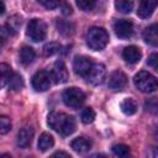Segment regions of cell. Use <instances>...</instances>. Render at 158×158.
Here are the masks:
<instances>
[{
  "label": "cell",
  "instance_id": "obj_1",
  "mask_svg": "<svg viewBox=\"0 0 158 158\" xmlns=\"http://www.w3.org/2000/svg\"><path fill=\"white\" fill-rule=\"evenodd\" d=\"M47 123L51 128H53L56 132H58L63 137L72 135L75 130L74 117L70 115H67L64 112H57V111L51 112L48 115Z\"/></svg>",
  "mask_w": 158,
  "mask_h": 158
},
{
  "label": "cell",
  "instance_id": "obj_2",
  "mask_svg": "<svg viewBox=\"0 0 158 158\" xmlns=\"http://www.w3.org/2000/svg\"><path fill=\"white\" fill-rule=\"evenodd\" d=\"M109 43V33L102 27H91L86 33V44L93 51H101Z\"/></svg>",
  "mask_w": 158,
  "mask_h": 158
},
{
  "label": "cell",
  "instance_id": "obj_3",
  "mask_svg": "<svg viewBox=\"0 0 158 158\" xmlns=\"http://www.w3.org/2000/svg\"><path fill=\"white\" fill-rule=\"evenodd\" d=\"M133 83L142 93H153L158 89V79L146 70L138 72L133 78Z\"/></svg>",
  "mask_w": 158,
  "mask_h": 158
},
{
  "label": "cell",
  "instance_id": "obj_4",
  "mask_svg": "<svg viewBox=\"0 0 158 158\" xmlns=\"http://www.w3.org/2000/svg\"><path fill=\"white\" fill-rule=\"evenodd\" d=\"M26 35L33 42L43 41L47 35V26L44 21H42L41 19H32L27 25Z\"/></svg>",
  "mask_w": 158,
  "mask_h": 158
},
{
  "label": "cell",
  "instance_id": "obj_5",
  "mask_svg": "<svg viewBox=\"0 0 158 158\" xmlns=\"http://www.w3.org/2000/svg\"><path fill=\"white\" fill-rule=\"evenodd\" d=\"M63 102L69 107H79L85 101V94L78 88H68L62 94Z\"/></svg>",
  "mask_w": 158,
  "mask_h": 158
},
{
  "label": "cell",
  "instance_id": "obj_6",
  "mask_svg": "<svg viewBox=\"0 0 158 158\" xmlns=\"http://www.w3.org/2000/svg\"><path fill=\"white\" fill-rule=\"evenodd\" d=\"M114 31L116 33V36L121 40H128L132 37L135 27H133V22L131 20L127 19H120L116 20L114 22Z\"/></svg>",
  "mask_w": 158,
  "mask_h": 158
},
{
  "label": "cell",
  "instance_id": "obj_7",
  "mask_svg": "<svg viewBox=\"0 0 158 158\" xmlns=\"http://www.w3.org/2000/svg\"><path fill=\"white\" fill-rule=\"evenodd\" d=\"M52 74L47 70H40L32 77V86L36 91H46L52 84Z\"/></svg>",
  "mask_w": 158,
  "mask_h": 158
},
{
  "label": "cell",
  "instance_id": "obj_8",
  "mask_svg": "<svg viewBox=\"0 0 158 158\" xmlns=\"http://www.w3.org/2000/svg\"><path fill=\"white\" fill-rule=\"evenodd\" d=\"M93 60L85 56H77L73 60V70L77 75L86 77L93 67Z\"/></svg>",
  "mask_w": 158,
  "mask_h": 158
},
{
  "label": "cell",
  "instance_id": "obj_9",
  "mask_svg": "<svg viewBox=\"0 0 158 158\" xmlns=\"http://www.w3.org/2000/svg\"><path fill=\"white\" fill-rule=\"evenodd\" d=\"M105 75H106V69L105 65L101 63H94L90 72L88 73V75L85 77L86 80L93 84V85H100L104 83L105 80Z\"/></svg>",
  "mask_w": 158,
  "mask_h": 158
},
{
  "label": "cell",
  "instance_id": "obj_10",
  "mask_svg": "<svg viewBox=\"0 0 158 158\" xmlns=\"http://www.w3.org/2000/svg\"><path fill=\"white\" fill-rule=\"evenodd\" d=\"M33 136H35V131L32 127H30V126L22 127L17 133V138H16L17 146L20 148H27L32 143Z\"/></svg>",
  "mask_w": 158,
  "mask_h": 158
},
{
  "label": "cell",
  "instance_id": "obj_11",
  "mask_svg": "<svg viewBox=\"0 0 158 158\" xmlns=\"http://www.w3.org/2000/svg\"><path fill=\"white\" fill-rule=\"evenodd\" d=\"M126 84H127V77L121 70H116L109 77L107 85L111 90H121L125 88Z\"/></svg>",
  "mask_w": 158,
  "mask_h": 158
},
{
  "label": "cell",
  "instance_id": "obj_12",
  "mask_svg": "<svg viewBox=\"0 0 158 158\" xmlns=\"http://www.w3.org/2000/svg\"><path fill=\"white\" fill-rule=\"evenodd\" d=\"M51 74L56 83H65L68 80V70H67L65 64L62 60H57L54 63Z\"/></svg>",
  "mask_w": 158,
  "mask_h": 158
},
{
  "label": "cell",
  "instance_id": "obj_13",
  "mask_svg": "<svg viewBox=\"0 0 158 158\" xmlns=\"http://www.w3.org/2000/svg\"><path fill=\"white\" fill-rule=\"evenodd\" d=\"M158 6V0H141L137 15L141 19H148Z\"/></svg>",
  "mask_w": 158,
  "mask_h": 158
},
{
  "label": "cell",
  "instance_id": "obj_14",
  "mask_svg": "<svg viewBox=\"0 0 158 158\" xmlns=\"http://www.w3.org/2000/svg\"><path fill=\"white\" fill-rule=\"evenodd\" d=\"M142 57V53H141V49L136 46H128V47H125L123 51H122V58L130 63V64H135L137 62H139Z\"/></svg>",
  "mask_w": 158,
  "mask_h": 158
},
{
  "label": "cell",
  "instance_id": "obj_15",
  "mask_svg": "<svg viewBox=\"0 0 158 158\" xmlns=\"http://www.w3.org/2000/svg\"><path fill=\"white\" fill-rule=\"evenodd\" d=\"M143 40L151 46H158V23H152L143 31Z\"/></svg>",
  "mask_w": 158,
  "mask_h": 158
},
{
  "label": "cell",
  "instance_id": "obj_16",
  "mask_svg": "<svg viewBox=\"0 0 158 158\" xmlns=\"http://www.w3.org/2000/svg\"><path fill=\"white\" fill-rule=\"evenodd\" d=\"M70 147L73 148V151H75L78 153H84V152H86V151L90 149L91 143L85 137H78V138H74L72 141Z\"/></svg>",
  "mask_w": 158,
  "mask_h": 158
},
{
  "label": "cell",
  "instance_id": "obj_17",
  "mask_svg": "<svg viewBox=\"0 0 158 158\" xmlns=\"http://www.w3.org/2000/svg\"><path fill=\"white\" fill-rule=\"evenodd\" d=\"M36 57V53L33 51V48L28 47V46H25L21 48L20 51V62L23 64V65H30L33 59Z\"/></svg>",
  "mask_w": 158,
  "mask_h": 158
},
{
  "label": "cell",
  "instance_id": "obj_18",
  "mask_svg": "<svg viewBox=\"0 0 158 158\" xmlns=\"http://www.w3.org/2000/svg\"><path fill=\"white\" fill-rule=\"evenodd\" d=\"M53 144H54V138H53L52 135L44 132V133H42V135L40 136V138H38V144H37L40 151L46 152V151H48L49 148H52Z\"/></svg>",
  "mask_w": 158,
  "mask_h": 158
},
{
  "label": "cell",
  "instance_id": "obj_19",
  "mask_svg": "<svg viewBox=\"0 0 158 158\" xmlns=\"http://www.w3.org/2000/svg\"><path fill=\"white\" fill-rule=\"evenodd\" d=\"M135 0H115V7L122 14H130L133 10Z\"/></svg>",
  "mask_w": 158,
  "mask_h": 158
},
{
  "label": "cell",
  "instance_id": "obj_20",
  "mask_svg": "<svg viewBox=\"0 0 158 158\" xmlns=\"http://www.w3.org/2000/svg\"><path fill=\"white\" fill-rule=\"evenodd\" d=\"M21 23H22L21 17H19V16H12V17L9 19V21H7V23L4 26V28L9 32V35H15V33L17 32V30L20 28Z\"/></svg>",
  "mask_w": 158,
  "mask_h": 158
},
{
  "label": "cell",
  "instance_id": "obj_21",
  "mask_svg": "<svg viewBox=\"0 0 158 158\" xmlns=\"http://www.w3.org/2000/svg\"><path fill=\"white\" fill-rule=\"evenodd\" d=\"M120 107H121V111H122L125 115H128V116H130V115H133V114L137 111V105H136L135 100L131 99V98L125 99V100L121 102Z\"/></svg>",
  "mask_w": 158,
  "mask_h": 158
},
{
  "label": "cell",
  "instance_id": "obj_22",
  "mask_svg": "<svg viewBox=\"0 0 158 158\" xmlns=\"http://www.w3.org/2000/svg\"><path fill=\"white\" fill-rule=\"evenodd\" d=\"M0 73H1V88H4L6 84H9L10 79L14 75V72L7 64L1 63L0 64Z\"/></svg>",
  "mask_w": 158,
  "mask_h": 158
},
{
  "label": "cell",
  "instance_id": "obj_23",
  "mask_svg": "<svg viewBox=\"0 0 158 158\" xmlns=\"http://www.w3.org/2000/svg\"><path fill=\"white\" fill-rule=\"evenodd\" d=\"M56 26H57L58 32H60L64 36L72 35L73 33V30H74V27H73V25L70 22L64 21V20H59V19L56 21Z\"/></svg>",
  "mask_w": 158,
  "mask_h": 158
},
{
  "label": "cell",
  "instance_id": "obj_24",
  "mask_svg": "<svg viewBox=\"0 0 158 158\" xmlns=\"http://www.w3.org/2000/svg\"><path fill=\"white\" fill-rule=\"evenodd\" d=\"M144 109L152 115H158V98H151L144 102Z\"/></svg>",
  "mask_w": 158,
  "mask_h": 158
},
{
  "label": "cell",
  "instance_id": "obj_25",
  "mask_svg": "<svg viewBox=\"0 0 158 158\" xmlns=\"http://www.w3.org/2000/svg\"><path fill=\"white\" fill-rule=\"evenodd\" d=\"M9 86L11 90H20L22 86H23V80H22V77L20 74H16L14 73L12 78L10 79L9 81Z\"/></svg>",
  "mask_w": 158,
  "mask_h": 158
},
{
  "label": "cell",
  "instance_id": "obj_26",
  "mask_svg": "<svg viewBox=\"0 0 158 158\" xmlns=\"http://www.w3.org/2000/svg\"><path fill=\"white\" fill-rule=\"evenodd\" d=\"M112 153L118 157H126L130 154V147L126 144H122V143L115 144V146H112Z\"/></svg>",
  "mask_w": 158,
  "mask_h": 158
},
{
  "label": "cell",
  "instance_id": "obj_27",
  "mask_svg": "<svg viewBox=\"0 0 158 158\" xmlns=\"http://www.w3.org/2000/svg\"><path fill=\"white\" fill-rule=\"evenodd\" d=\"M80 118H81V121H83L84 123H91V122L94 121V118H95V112H94V110H93L91 107H85V109L81 111V114H80Z\"/></svg>",
  "mask_w": 158,
  "mask_h": 158
},
{
  "label": "cell",
  "instance_id": "obj_28",
  "mask_svg": "<svg viewBox=\"0 0 158 158\" xmlns=\"http://www.w3.org/2000/svg\"><path fill=\"white\" fill-rule=\"evenodd\" d=\"M59 48H60V46L58 44V43H56V42H49V43H47L44 47H43V54L44 56H53V54H56L57 52H59Z\"/></svg>",
  "mask_w": 158,
  "mask_h": 158
},
{
  "label": "cell",
  "instance_id": "obj_29",
  "mask_svg": "<svg viewBox=\"0 0 158 158\" xmlns=\"http://www.w3.org/2000/svg\"><path fill=\"white\" fill-rule=\"evenodd\" d=\"M78 7L83 11H90L94 6H95V2L96 0H75Z\"/></svg>",
  "mask_w": 158,
  "mask_h": 158
},
{
  "label": "cell",
  "instance_id": "obj_30",
  "mask_svg": "<svg viewBox=\"0 0 158 158\" xmlns=\"http://www.w3.org/2000/svg\"><path fill=\"white\" fill-rule=\"evenodd\" d=\"M47 10H54V9H58L60 7V4H62V0H38Z\"/></svg>",
  "mask_w": 158,
  "mask_h": 158
},
{
  "label": "cell",
  "instance_id": "obj_31",
  "mask_svg": "<svg viewBox=\"0 0 158 158\" xmlns=\"http://www.w3.org/2000/svg\"><path fill=\"white\" fill-rule=\"evenodd\" d=\"M11 130V122L6 116H1L0 117V133L5 135Z\"/></svg>",
  "mask_w": 158,
  "mask_h": 158
},
{
  "label": "cell",
  "instance_id": "obj_32",
  "mask_svg": "<svg viewBox=\"0 0 158 158\" xmlns=\"http://www.w3.org/2000/svg\"><path fill=\"white\" fill-rule=\"evenodd\" d=\"M147 64L153 69L158 70V53H152L147 59Z\"/></svg>",
  "mask_w": 158,
  "mask_h": 158
},
{
  "label": "cell",
  "instance_id": "obj_33",
  "mask_svg": "<svg viewBox=\"0 0 158 158\" xmlns=\"http://www.w3.org/2000/svg\"><path fill=\"white\" fill-rule=\"evenodd\" d=\"M53 157H65V158H70V156L68 153H64V152H56L53 153Z\"/></svg>",
  "mask_w": 158,
  "mask_h": 158
},
{
  "label": "cell",
  "instance_id": "obj_34",
  "mask_svg": "<svg viewBox=\"0 0 158 158\" xmlns=\"http://www.w3.org/2000/svg\"><path fill=\"white\" fill-rule=\"evenodd\" d=\"M4 12H5V5H4V2L1 1V11H0V15H4Z\"/></svg>",
  "mask_w": 158,
  "mask_h": 158
}]
</instances>
